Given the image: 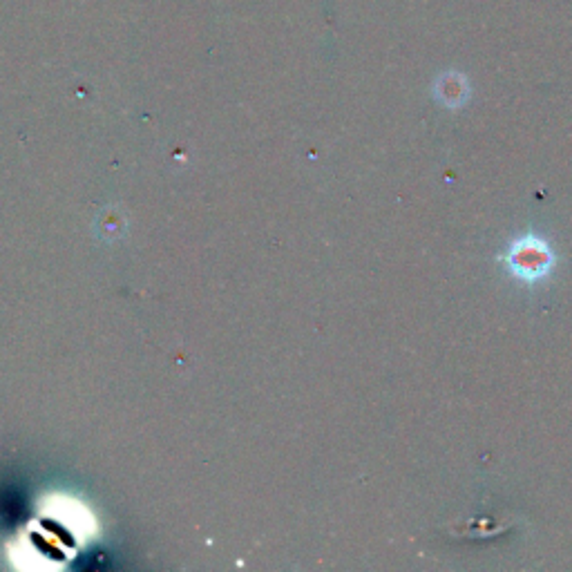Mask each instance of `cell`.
<instances>
[{
    "instance_id": "obj_1",
    "label": "cell",
    "mask_w": 572,
    "mask_h": 572,
    "mask_svg": "<svg viewBox=\"0 0 572 572\" xmlns=\"http://www.w3.org/2000/svg\"><path fill=\"white\" fill-rule=\"evenodd\" d=\"M505 264H508L514 278L523 282H539L546 278L552 264H555V253L550 251L546 240L528 233L512 242L508 255H505Z\"/></svg>"
}]
</instances>
